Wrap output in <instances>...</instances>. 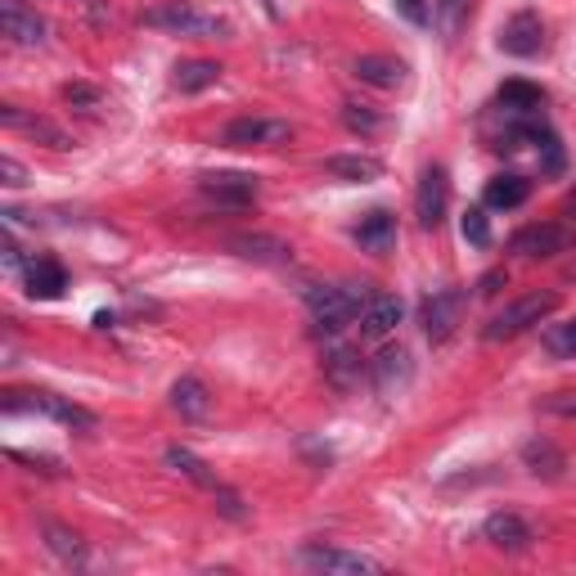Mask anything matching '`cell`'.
<instances>
[{"mask_svg": "<svg viewBox=\"0 0 576 576\" xmlns=\"http://www.w3.org/2000/svg\"><path fill=\"white\" fill-rule=\"evenodd\" d=\"M302 298H307L311 320H316L320 333H342L360 316V307L370 302L366 284H307Z\"/></svg>", "mask_w": 576, "mask_h": 576, "instance_id": "6da1fadb", "label": "cell"}, {"mask_svg": "<svg viewBox=\"0 0 576 576\" xmlns=\"http://www.w3.org/2000/svg\"><path fill=\"white\" fill-rule=\"evenodd\" d=\"M144 28L172 32V37H230V23L222 14L194 6V0H163V6L144 10Z\"/></svg>", "mask_w": 576, "mask_h": 576, "instance_id": "7a4b0ae2", "label": "cell"}, {"mask_svg": "<svg viewBox=\"0 0 576 576\" xmlns=\"http://www.w3.org/2000/svg\"><path fill=\"white\" fill-rule=\"evenodd\" d=\"M554 311H558V294H554V288H536V294H523V298H514L510 307H504L500 316H491V325L482 329V338H486V342L518 338V333L545 325Z\"/></svg>", "mask_w": 576, "mask_h": 576, "instance_id": "3957f363", "label": "cell"}, {"mask_svg": "<svg viewBox=\"0 0 576 576\" xmlns=\"http://www.w3.org/2000/svg\"><path fill=\"white\" fill-rule=\"evenodd\" d=\"M6 410L10 414H19V410H41V414H50V419H59V423H68V428H82V432H95V414L91 410H82L78 401H63V397H54V392H6Z\"/></svg>", "mask_w": 576, "mask_h": 576, "instance_id": "277c9868", "label": "cell"}, {"mask_svg": "<svg viewBox=\"0 0 576 576\" xmlns=\"http://www.w3.org/2000/svg\"><path fill=\"white\" fill-rule=\"evenodd\" d=\"M288 140H294V126L284 117H235L222 131V144H230V150H275Z\"/></svg>", "mask_w": 576, "mask_h": 576, "instance_id": "5b68a950", "label": "cell"}, {"mask_svg": "<svg viewBox=\"0 0 576 576\" xmlns=\"http://www.w3.org/2000/svg\"><path fill=\"white\" fill-rule=\"evenodd\" d=\"M298 563L311 572H338V576H379L383 563L360 554V549H338V545H307L298 549Z\"/></svg>", "mask_w": 576, "mask_h": 576, "instance_id": "8992f818", "label": "cell"}, {"mask_svg": "<svg viewBox=\"0 0 576 576\" xmlns=\"http://www.w3.org/2000/svg\"><path fill=\"white\" fill-rule=\"evenodd\" d=\"M451 212V181H446V167H428L419 176V194H414V216L423 230H442Z\"/></svg>", "mask_w": 576, "mask_h": 576, "instance_id": "52a82bcc", "label": "cell"}, {"mask_svg": "<svg viewBox=\"0 0 576 576\" xmlns=\"http://www.w3.org/2000/svg\"><path fill=\"white\" fill-rule=\"evenodd\" d=\"M419 320H423L428 342H446L460 329V320H464V294H460V288H438L432 298H423Z\"/></svg>", "mask_w": 576, "mask_h": 576, "instance_id": "ba28073f", "label": "cell"}, {"mask_svg": "<svg viewBox=\"0 0 576 576\" xmlns=\"http://www.w3.org/2000/svg\"><path fill=\"white\" fill-rule=\"evenodd\" d=\"M510 248H514L518 257H527V261H545V257H558V253L572 248V230H567V226H554V222H536V226L518 230Z\"/></svg>", "mask_w": 576, "mask_h": 576, "instance_id": "9c48e42d", "label": "cell"}, {"mask_svg": "<svg viewBox=\"0 0 576 576\" xmlns=\"http://www.w3.org/2000/svg\"><path fill=\"white\" fill-rule=\"evenodd\" d=\"M370 379H374L379 397L405 392L410 379H414V360H410V351H405V347H383V351L370 360Z\"/></svg>", "mask_w": 576, "mask_h": 576, "instance_id": "30bf717a", "label": "cell"}, {"mask_svg": "<svg viewBox=\"0 0 576 576\" xmlns=\"http://www.w3.org/2000/svg\"><path fill=\"white\" fill-rule=\"evenodd\" d=\"M482 541L491 545V549H504V554H527L532 549V527H527V518H518V514H491L486 523H482Z\"/></svg>", "mask_w": 576, "mask_h": 576, "instance_id": "8fae6325", "label": "cell"}, {"mask_svg": "<svg viewBox=\"0 0 576 576\" xmlns=\"http://www.w3.org/2000/svg\"><path fill=\"white\" fill-rule=\"evenodd\" d=\"M401 316H405V302L397 294H370V302L360 307V338H370V342L388 338L401 325Z\"/></svg>", "mask_w": 576, "mask_h": 576, "instance_id": "7c38bea8", "label": "cell"}, {"mask_svg": "<svg viewBox=\"0 0 576 576\" xmlns=\"http://www.w3.org/2000/svg\"><path fill=\"white\" fill-rule=\"evenodd\" d=\"M0 32H6L14 45H41L45 19L37 10H28L23 0H0Z\"/></svg>", "mask_w": 576, "mask_h": 576, "instance_id": "4fadbf2b", "label": "cell"}, {"mask_svg": "<svg viewBox=\"0 0 576 576\" xmlns=\"http://www.w3.org/2000/svg\"><path fill=\"white\" fill-rule=\"evenodd\" d=\"M541 45H545V28H541V19H536L532 10L514 14L510 23L500 28V50L514 54V59H527V54H536Z\"/></svg>", "mask_w": 576, "mask_h": 576, "instance_id": "5bb4252c", "label": "cell"}, {"mask_svg": "<svg viewBox=\"0 0 576 576\" xmlns=\"http://www.w3.org/2000/svg\"><path fill=\"white\" fill-rule=\"evenodd\" d=\"M198 189L207 198H216V203L244 207V203L257 198V176H248V172H212V176H198Z\"/></svg>", "mask_w": 576, "mask_h": 576, "instance_id": "9a60e30c", "label": "cell"}, {"mask_svg": "<svg viewBox=\"0 0 576 576\" xmlns=\"http://www.w3.org/2000/svg\"><path fill=\"white\" fill-rule=\"evenodd\" d=\"M356 244L366 248V253H374V257H388V253L397 248V216H392V212H383V207H374L370 216H360V226H356Z\"/></svg>", "mask_w": 576, "mask_h": 576, "instance_id": "2e32d148", "label": "cell"}, {"mask_svg": "<svg viewBox=\"0 0 576 576\" xmlns=\"http://www.w3.org/2000/svg\"><path fill=\"white\" fill-rule=\"evenodd\" d=\"M0 122H6L10 131H28L32 140H45L50 150H72V144H78L63 126H54V122H45V117H23L19 104H0Z\"/></svg>", "mask_w": 576, "mask_h": 576, "instance_id": "e0dca14e", "label": "cell"}, {"mask_svg": "<svg viewBox=\"0 0 576 576\" xmlns=\"http://www.w3.org/2000/svg\"><path fill=\"white\" fill-rule=\"evenodd\" d=\"M63 288H68V270H63L54 257H37V261H28V298H37V302H54V298H63Z\"/></svg>", "mask_w": 576, "mask_h": 576, "instance_id": "ac0fdd59", "label": "cell"}, {"mask_svg": "<svg viewBox=\"0 0 576 576\" xmlns=\"http://www.w3.org/2000/svg\"><path fill=\"white\" fill-rule=\"evenodd\" d=\"M351 72H356L360 82L379 86V91H397V86L405 82V63H401V59H388V54H360V59L351 63Z\"/></svg>", "mask_w": 576, "mask_h": 576, "instance_id": "d6986e66", "label": "cell"}, {"mask_svg": "<svg viewBox=\"0 0 576 576\" xmlns=\"http://www.w3.org/2000/svg\"><path fill=\"white\" fill-rule=\"evenodd\" d=\"M360 374H366V366H360V351H356V347L338 342V347L325 351V379H329L338 392H351V388L360 383Z\"/></svg>", "mask_w": 576, "mask_h": 576, "instance_id": "ffe728a7", "label": "cell"}, {"mask_svg": "<svg viewBox=\"0 0 576 576\" xmlns=\"http://www.w3.org/2000/svg\"><path fill=\"white\" fill-rule=\"evenodd\" d=\"M523 469L532 473V477H545V482H554V477H563V469H567V455L549 442V438H532L527 446H523Z\"/></svg>", "mask_w": 576, "mask_h": 576, "instance_id": "44dd1931", "label": "cell"}, {"mask_svg": "<svg viewBox=\"0 0 576 576\" xmlns=\"http://www.w3.org/2000/svg\"><path fill=\"white\" fill-rule=\"evenodd\" d=\"M325 172H329L333 181L370 185V181H379V176H383V163H379V158H370V154H333V158H325Z\"/></svg>", "mask_w": 576, "mask_h": 576, "instance_id": "7402d4cb", "label": "cell"}, {"mask_svg": "<svg viewBox=\"0 0 576 576\" xmlns=\"http://www.w3.org/2000/svg\"><path fill=\"white\" fill-rule=\"evenodd\" d=\"M172 405H176V414H181V419H189V423L207 419V414H212V397H207V383H203V379H194V374L176 379V388H172Z\"/></svg>", "mask_w": 576, "mask_h": 576, "instance_id": "603a6c76", "label": "cell"}, {"mask_svg": "<svg viewBox=\"0 0 576 576\" xmlns=\"http://www.w3.org/2000/svg\"><path fill=\"white\" fill-rule=\"evenodd\" d=\"M230 253H239L248 261H270V266H284L288 257H294V248H288L284 239H275V235H235Z\"/></svg>", "mask_w": 576, "mask_h": 576, "instance_id": "cb8c5ba5", "label": "cell"}, {"mask_svg": "<svg viewBox=\"0 0 576 576\" xmlns=\"http://www.w3.org/2000/svg\"><path fill=\"white\" fill-rule=\"evenodd\" d=\"M216 82H222V63L216 59H189V63L176 68V91L181 95H198V91H207Z\"/></svg>", "mask_w": 576, "mask_h": 576, "instance_id": "d4e9b609", "label": "cell"}, {"mask_svg": "<svg viewBox=\"0 0 576 576\" xmlns=\"http://www.w3.org/2000/svg\"><path fill=\"white\" fill-rule=\"evenodd\" d=\"M527 194H532V181H527V176H495V181H486V207H495V212L523 207Z\"/></svg>", "mask_w": 576, "mask_h": 576, "instance_id": "484cf974", "label": "cell"}, {"mask_svg": "<svg viewBox=\"0 0 576 576\" xmlns=\"http://www.w3.org/2000/svg\"><path fill=\"white\" fill-rule=\"evenodd\" d=\"M495 104L504 109V113H536L541 104H545V91L541 86H532V82H504L500 86V95H495Z\"/></svg>", "mask_w": 576, "mask_h": 576, "instance_id": "4316f807", "label": "cell"}, {"mask_svg": "<svg viewBox=\"0 0 576 576\" xmlns=\"http://www.w3.org/2000/svg\"><path fill=\"white\" fill-rule=\"evenodd\" d=\"M41 536H45L50 554L63 558V563H82L86 558V541L72 532V527H63V523H41Z\"/></svg>", "mask_w": 576, "mask_h": 576, "instance_id": "83f0119b", "label": "cell"}, {"mask_svg": "<svg viewBox=\"0 0 576 576\" xmlns=\"http://www.w3.org/2000/svg\"><path fill=\"white\" fill-rule=\"evenodd\" d=\"M167 464L176 469V473H185L194 486H207V491H216V486H222V482H216V473L194 455V451H185V446H172L167 451Z\"/></svg>", "mask_w": 576, "mask_h": 576, "instance_id": "f1b7e54d", "label": "cell"}, {"mask_svg": "<svg viewBox=\"0 0 576 576\" xmlns=\"http://www.w3.org/2000/svg\"><path fill=\"white\" fill-rule=\"evenodd\" d=\"M469 6H473V0H438V6H432V14H438V28H442L446 41L460 37V28L469 19Z\"/></svg>", "mask_w": 576, "mask_h": 576, "instance_id": "f546056e", "label": "cell"}, {"mask_svg": "<svg viewBox=\"0 0 576 576\" xmlns=\"http://www.w3.org/2000/svg\"><path fill=\"white\" fill-rule=\"evenodd\" d=\"M545 351L558 356V360H572V356H576V316L545 329Z\"/></svg>", "mask_w": 576, "mask_h": 576, "instance_id": "4dcf8cb0", "label": "cell"}, {"mask_svg": "<svg viewBox=\"0 0 576 576\" xmlns=\"http://www.w3.org/2000/svg\"><path fill=\"white\" fill-rule=\"evenodd\" d=\"M460 235H464L473 248H491V226H486V212H482V207H469V212H464Z\"/></svg>", "mask_w": 576, "mask_h": 576, "instance_id": "1f68e13d", "label": "cell"}, {"mask_svg": "<svg viewBox=\"0 0 576 576\" xmlns=\"http://www.w3.org/2000/svg\"><path fill=\"white\" fill-rule=\"evenodd\" d=\"M342 126L356 131V135H374L383 122H379V113H370L366 104H342Z\"/></svg>", "mask_w": 576, "mask_h": 576, "instance_id": "d6a6232c", "label": "cell"}, {"mask_svg": "<svg viewBox=\"0 0 576 576\" xmlns=\"http://www.w3.org/2000/svg\"><path fill=\"white\" fill-rule=\"evenodd\" d=\"M63 100H68L72 109H82V113H95V109L104 104V95H100L95 86H86V82H68V86H63Z\"/></svg>", "mask_w": 576, "mask_h": 576, "instance_id": "836d02e7", "label": "cell"}, {"mask_svg": "<svg viewBox=\"0 0 576 576\" xmlns=\"http://www.w3.org/2000/svg\"><path fill=\"white\" fill-rule=\"evenodd\" d=\"M0 185H6V189H19V185H28V172H23V163L19 158H0Z\"/></svg>", "mask_w": 576, "mask_h": 576, "instance_id": "e575fe53", "label": "cell"}, {"mask_svg": "<svg viewBox=\"0 0 576 576\" xmlns=\"http://www.w3.org/2000/svg\"><path fill=\"white\" fill-rule=\"evenodd\" d=\"M545 410L558 414V419H572V423H576V392H558V397H549Z\"/></svg>", "mask_w": 576, "mask_h": 576, "instance_id": "d590c367", "label": "cell"}, {"mask_svg": "<svg viewBox=\"0 0 576 576\" xmlns=\"http://www.w3.org/2000/svg\"><path fill=\"white\" fill-rule=\"evenodd\" d=\"M397 10L414 23V28H423L428 19H432V10H428V0H397Z\"/></svg>", "mask_w": 576, "mask_h": 576, "instance_id": "8d00e7d4", "label": "cell"}, {"mask_svg": "<svg viewBox=\"0 0 576 576\" xmlns=\"http://www.w3.org/2000/svg\"><path fill=\"white\" fill-rule=\"evenodd\" d=\"M0 248H6V270H19V266H23V253H19L14 235H6V244H0Z\"/></svg>", "mask_w": 576, "mask_h": 576, "instance_id": "74e56055", "label": "cell"}, {"mask_svg": "<svg viewBox=\"0 0 576 576\" xmlns=\"http://www.w3.org/2000/svg\"><path fill=\"white\" fill-rule=\"evenodd\" d=\"M504 279H510V275H504V270H491V275H482V288H477V294H482V298H491L495 288L504 284Z\"/></svg>", "mask_w": 576, "mask_h": 576, "instance_id": "f35d334b", "label": "cell"}, {"mask_svg": "<svg viewBox=\"0 0 576 576\" xmlns=\"http://www.w3.org/2000/svg\"><path fill=\"white\" fill-rule=\"evenodd\" d=\"M572 207H576V189H572Z\"/></svg>", "mask_w": 576, "mask_h": 576, "instance_id": "ab89813d", "label": "cell"}]
</instances>
